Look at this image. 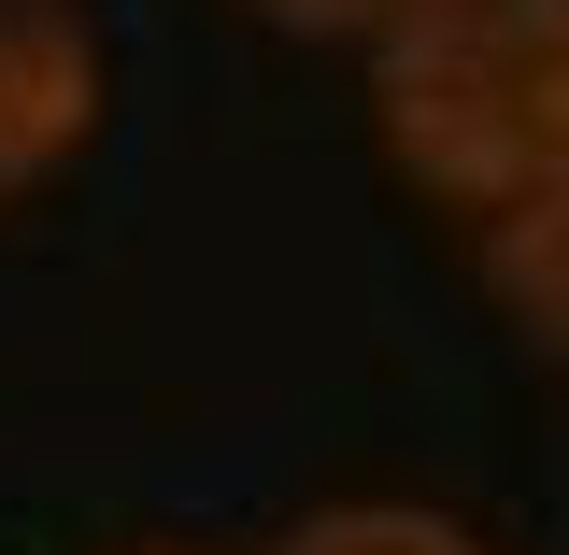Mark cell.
<instances>
[{"mask_svg": "<svg viewBox=\"0 0 569 555\" xmlns=\"http://www.w3.org/2000/svg\"><path fill=\"white\" fill-rule=\"evenodd\" d=\"M370 142L456 214L556 186L569 171V0H413L370 43Z\"/></svg>", "mask_w": 569, "mask_h": 555, "instance_id": "cell-1", "label": "cell"}, {"mask_svg": "<svg viewBox=\"0 0 569 555\" xmlns=\"http://www.w3.org/2000/svg\"><path fill=\"white\" fill-rule=\"evenodd\" d=\"M100 129V43L71 0H0V200L58 186Z\"/></svg>", "mask_w": 569, "mask_h": 555, "instance_id": "cell-2", "label": "cell"}, {"mask_svg": "<svg viewBox=\"0 0 569 555\" xmlns=\"http://www.w3.org/2000/svg\"><path fill=\"white\" fill-rule=\"evenodd\" d=\"M470 228H485V299L541 356H569V171L527 186V200H498V214H470Z\"/></svg>", "mask_w": 569, "mask_h": 555, "instance_id": "cell-3", "label": "cell"}, {"mask_svg": "<svg viewBox=\"0 0 569 555\" xmlns=\"http://www.w3.org/2000/svg\"><path fill=\"white\" fill-rule=\"evenodd\" d=\"M271 555H498V542L456 527V513H427V498H328V513H299Z\"/></svg>", "mask_w": 569, "mask_h": 555, "instance_id": "cell-4", "label": "cell"}, {"mask_svg": "<svg viewBox=\"0 0 569 555\" xmlns=\"http://www.w3.org/2000/svg\"><path fill=\"white\" fill-rule=\"evenodd\" d=\"M257 14H284V29H342V43H385L413 0H257Z\"/></svg>", "mask_w": 569, "mask_h": 555, "instance_id": "cell-5", "label": "cell"}, {"mask_svg": "<svg viewBox=\"0 0 569 555\" xmlns=\"http://www.w3.org/2000/svg\"><path fill=\"white\" fill-rule=\"evenodd\" d=\"M142 555H171V542H142Z\"/></svg>", "mask_w": 569, "mask_h": 555, "instance_id": "cell-6", "label": "cell"}]
</instances>
